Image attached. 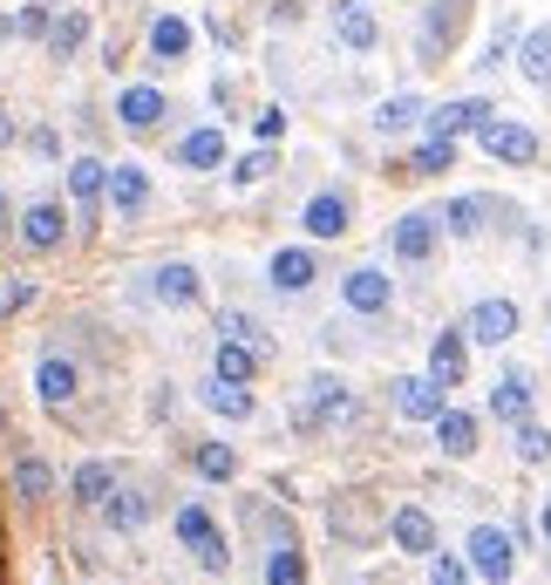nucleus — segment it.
I'll use <instances>...</instances> for the list:
<instances>
[{"label": "nucleus", "mask_w": 551, "mask_h": 585, "mask_svg": "<svg viewBox=\"0 0 551 585\" xmlns=\"http://www.w3.org/2000/svg\"><path fill=\"white\" fill-rule=\"evenodd\" d=\"M177 544H184V552H198V565H225V538H218V524L198 511V503H184V511H177Z\"/></svg>", "instance_id": "f257e3e1"}, {"label": "nucleus", "mask_w": 551, "mask_h": 585, "mask_svg": "<svg viewBox=\"0 0 551 585\" xmlns=\"http://www.w3.org/2000/svg\"><path fill=\"white\" fill-rule=\"evenodd\" d=\"M469 572L490 578V585L510 578V538H504L497 524H477V531H469Z\"/></svg>", "instance_id": "f03ea898"}, {"label": "nucleus", "mask_w": 551, "mask_h": 585, "mask_svg": "<svg viewBox=\"0 0 551 585\" xmlns=\"http://www.w3.org/2000/svg\"><path fill=\"white\" fill-rule=\"evenodd\" d=\"M477 143L490 150L497 164H531V158H538V137H531L525 123H497V116H490V123L477 130Z\"/></svg>", "instance_id": "7ed1b4c3"}, {"label": "nucleus", "mask_w": 551, "mask_h": 585, "mask_svg": "<svg viewBox=\"0 0 551 585\" xmlns=\"http://www.w3.org/2000/svg\"><path fill=\"white\" fill-rule=\"evenodd\" d=\"M463 334H469V340H484V347H504L510 334H518V306H510V300H484V306H469Z\"/></svg>", "instance_id": "20e7f679"}, {"label": "nucleus", "mask_w": 551, "mask_h": 585, "mask_svg": "<svg viewBox=\"0 0 551 585\" xmlns=\"http://www.w3.org/2000/svg\"><path fill=\"white\" fill-rule=\"evenodd\" d=\"M396 409H402L409 422H436V415H443V381H436V375H409V381H396Z\"/></svg>", "instance_id": "39448f33"}, {"label": "nucleus", "mask_w": 551, "mask_h": 585, "mask_svg": "<svg viewBox=\"0 0 551 585\" xmlns=\"http://www.w3.org/2000/svg\"><path fill=\"white\" fill-rule=\"evenodd\" d=\"M429 137H463V130H484L490 123V102L484 96H463V102H443L436 116H422Z\"/></svg>", "instance_id": "423d86ee"}, {"label": "nucleus", "mask_w": 551, "mask_h": 585, "mask_svg": "<svg viewBox=\"0 0 551 585\" xmlns=\"http://www.w3.org/2000/svg\"><path fill=\"white\" fill-rule=\"evenodd\" d=\"M341 300L354 306V314H381V306H388V272H375V266H354L347 280H341Z\"/></svg>", "instance_id": "0eeeda50"}, {"label": "nucleus", "mask_w": 551, "mask_h": 585, "mask_svg": "<svg viewBox=\"0 0 551 585\" xmlns=\"http://www.w3.org/2000/svg\"><path fill=\"white\" fill-rule=\"evenodd\" d=\"M388 246H396V259H409V266H422L429 252H436V218H422V212H409L396 231H388Z\"/></svg>", "instance_id": "6e6552de"}, {"label": "nucleus", "mask_w": 551, "mask_h": 585, "mask_svg": "<svg viewBox=\"0 0 551 585\" xmlns=\"http://www.w3.org/2000/svg\"><path fill=\"white\" fill-rule=\"evenodd\" d=\"M116 116H123V130H156L171 116V102L156 96L150 83H137V89H123V102H116Z\"/></svg>", "instance_id": "1a4fd4ad"}, {"label": "nucleus", "mask_w": 551, "mask_h": 585, "mask_svg": "<svg viewBox=\"0 0 551 585\" xmlns=\"http://www.w3.org/2000/svg\"><path fill=\"white\" fill-rule=\"evenodd\" d=\"M102 184H109V164H96V158H75V164H68V198H75V218H89V212H96Z\"/></svg>", "instance_id": "9d476101"}, {"label": "nucleus", "mask_w": 551, "mask_h": 585, "mask_svg": "<svg viewBox=\"0 0 551 585\" xmlns=\"http://www.w3.org/2000/svg\"><path fill=\"white\" fill-rule=\"evenodd\" d=\"M306 231H313V239H341V231H347V198H341V191L306 198Z\"/></svg>", "instance_id": "9b49d317"}, {"label": "nucleus", "mask_w": 551, "mask_h": 585, "mask_svg": "<svg viewBox=\"0 0 551 585\" xmlns=\"http://www.w3.org/2000/svg\"><path fill=\"white\" fill-rule=\"evenodd\" d=\"M490 409H497L504 422H525V415H531V375H518V368H510V375L490 388Z\"/></svg>", "instance_id": "f8f14e48"}, {"label": "nucleus", "mask_w": 551, "mask_h": 585, "mask_svg": "<svg viewBox=\"0 0 551 585\" xmlns=\"http://www.w3.org/2000/svg\"><path fill=\"white\" fill-rule=\"evenodd\" d=\"M62 231H68V218H62V205H28V218H21V239L28 246H62Z\"/></svg>", "instance_id": "ddd939ff"}, {"label": "nucleus", "mask_w": 551, "mask_h": 585, "mask_svg": "<svg viewBox=\"0 0 551 585\" xmlns=\"http://www.w3.org/2000/svg\"><path fill=\"white\" fill-rule=\"evenodd\" d=\"M177 164H191V171H218V164H225V137H218V130H191V137L177 143Z\"/></svg>", "instance_id": "4468645a"}, {"label": "nucleus", "mask_w": 551, "mask_h": 585, "mask_svg": "<svg viewBox=\"0 0 551 585\" xmlns=\"http://www.w3.org/2000/svg\"><path fill=\"white\" fill-rule=\"evenodd\" d=\"M150 55H156V62H184V55H191V21L164 14V21L150 28Z\"/></svg>", "instance_id": "2eb2a0df"}, {"label": "nucleus", "mask_w": 551, "mask_h": 585, "mask_svg": "<svg viewBox=\"0 0 551 585\" xmlns=\"http://www.w3.org/2000/svg\"><path fill=\"white\" fill-rule=\"evenodd\" d=\"M102 191H109V205L130 218V212H137V205L150 198V177H143L137 164H123V171H109V184H102Z\"/></svg>", "instance_id": "dca6fc26"}, {"label": "nucleus", "mask_w": 551, "mask_h": 585, "mask_svg": "<svg viewBox=\"0 0 551 585\" xmlns=\"http://www.w3.org/2000/svg\"><path fill=\"white\" fill-rule=\"evenodd\" d=\"M436 443H443L450 456H469V449H477V415L443 409V415H436Z\"/></svg>", "instance_id": "f3484780"}, {"label": "nucleus", "mask_w": 551, "mask_h": 585, "mask_svg": "<svg viewBox=\"0 0 551 585\" xmlns=\"http://www.w3.org/2000/svg\"><path fill=\"white\" fill-rule=\"evenodd\" d=\"M150 293L171 300V306H184V300H198V272H191V266H156L150 272Z\"/></svg>", "instance_id": "a211bd4d"}, {"label": "nucleus", "mask_w": 551, "mask_h": 585, "mask_svg": "<svg viewBox=\"0 0 551 585\" xmlns=\"http://www.w3.org/2000/svg\"><path fill=\"white\" fill-rule=\"evenodd\" d=\"M272 286H280V293H306L313 286V252H272Z\"/></svg>", "instance_id": "6ab92c4d"}, {"label": "nucleus", "mask_w": 551, "mask_h": 585, "mask_svg": "<svg viewBox=\"0 0 551 585\" xmlns=\"http://www.w3.org/2000/svg\"><path fill=\"white\" fill-rule=\"evenodd\" d=\"M463 368H469L463 334H443V340H436V355H429V375H436L443 388H456V381H463Z\"/></svg>", "instance_id": "aec40b11"}, {"label": "nucleus", "mask_w": 551, "mask_h": 585, "mask_svg": "<svg viewBox=\"0 0 551 585\" xmlns=\"http://www.w3.org/2000/svg\"><path fill=\"white\" fill-rule=\"evenodd\" d=\"M456 164V137H429L422 150H415V164H409V177H443Z\"/></svg>", "instance_id": "412c9836"}, {"label": "nucleus", "mask_w": 551, "mask_h": 585, "mask_svg": "<svg viewBox=\"0 0 551 585\" xmlns=\"http://www.w3.org/2000/svg\"><path fill=\"white\" fill-rule=\"evenodd\" d=\"M334 28H341V42H347V48H375V42H381V34H375V14H361L354 0L334 14Z\"/></svg>", "instance_id": "4be33fe9"}, {"label": "nucleus", "mask_w": 551, "mask_h": 585, "mask_svg": "<svg viewBox=\"0 0 551 585\" xmlns=\"http://www.w3.org/2000/svg\"><path fill=\"white\" fill-rule=\"evenodd\" d=\"M396 544L422 559L429 544H436V524H429V511H402V518H396Z\"/></svg>", "instance_id": "5701e85b"}, {"label": "nucleus", "mask_w": 551, "mask_h": 585, "mask_svg": "<svg viewBox=\"0 0 551 585\" xmlns=\"http://www.w3.org/2000/svg\"><path fill=\"white\" fill-rule=\"evenodd\" d=\"M409 123H422V102H415V96H396V102L375 109V130H381V137H396V130H409Z\"/></svg>", "instance_id": "b1692460"}, {"label": "nucleus", "mask_w": 551, "mask_h": 585, "mask_svg": "<svg viewBox=\"0 0 551 585\" xmlns=\"http://www.w3.org/2000/svg\"><path fill=\"white\" fill-rule=\"evenodd\" d=\"M218 375H225V381H252V375H259V355H252L246 340H225V347H218Z\"/></svg>", "instance_id": "393cba45"}, {"label": "nucleus", "mask_w": 551, "mask_h": 585, "mask_svg": "<svg viewBox=\"0 0 551 585\" xmlns=\"http://www.w3.org/2000/svg\"><path fill=\"white\" fill-rule=\"evenodd\" d=\"M205 402H212L218 415H252V396H246V381H225V375L205 388Z\"/></svg>", "instance_id": "a878e982"}, {"label": "nucleus", "mask_w": 551, "mask_h": 585, "mask_svg": "<svg viewBox=\"0 0 551 585\" xmlns=\"http://www.w3.org/2000/svg\"><path fill=\"white\" fill-rule=\"evenodd\" d=\"M109 490H116V463H83V470H75V497L83 503H96Z\"/></svg>", "instance_id": "bb28decb"}, {"label": "nucleus", "mask_w": 551, "mask_h": 585, "mask_svg": "<svg viewBox=\"0 0 551 585\" xmlns=\"http://www.w3.org/2000/svg\"><path fill=\"white\" fill-rule=\"evenodd\" d=\"M34 388H42L48 402H68V396H75V368L48 355V361H42V375H34Z\"/></svg>", "instance_id": "cd10ccee"}, {"label": "nucleus", "mask_w": 551, "mask_h": 585, "mask_svg": "<svg viewBox=\"0 0 551 585\" xmlns=\"http://www.w3.org/2000/svg\"><path fill=\"white\" fill-rule=\"evenodd\" d=\"M518 68L531 75V83H551V28H538L531 42H525V55H518Z\"/></svg>", "instance_id": "c85d7f7f"}, {"label": "nucleus", "mask_w": 551, "mask_h": 585, "mask_svg": "<svg viewBox=\"0 0 551 585\" xmlns=\"http://www.w3.org/2000/svg\"><path fill=\"white\" fill-rule=\"evenodd\" d=\"M231 470H239V456H231L225 443H205V449H198V477H212V484H225Z\"/></svg>", "instance_id": "c756f323"}, {"label": "nucleus", "mask_w": 551, "mask_h": 585, "mask_svg": "<svg viewBox=\"0 0 551 585\" xmlns=\"http://www.w3.org/2000/svg\"><path fill=\"white\" fill-rule=\"evenodd\" d=\"M484 212H490L484 198H456V205L443 212V225H450V231H463V239H469V231H477V225H484Z\"/></svg>", "instance_id": "7c9ffc66"}, {"label": "nucleus", "mask_w": 551, "mask_h": 585, "mask_svg": "<svg viewBox=\"0 0 551 585\" xmlns=\"http://www.w3.org/2000/svg\"><path fill=\"white\" fill-rule=\"evenodd\" d=\"M266 585H306V559H300V552H272Z\"/></svg>", "instance_id": "2f4dec72"}, {"label": "nucleus", "mask_w": 551, "mask_h": 585, "mask_svg": "<svg viewBox=\"0 0 551 585\" xmlns=\"http://www.w3.org/2000/svg\"><path fill=\"white\" fill-rule=\"evenodd\" d=\"M143 518H150V503H143V497H130V490L109 503V524H116V531H137Z\"/></svg>", "instance_id": "473e14b6"}, {"label": "nucleus", "mask_w": 551, "mask_h": 585, "mask_svg": "<svg viewBox=\"0 0 551 585\" xmlns=\"http://www.w3.org/2000/svg\"><path fill=\"white\" fill-rule=\"evenodd\" d=\"M518 456H525V463H544V456H551V429L518 422Z\"/></svg>", "instance_id": "72a5a7b5"}, {"label": "nucleus", "mask_w": 551, "mask_h": 585, "mask_svg": "<svg viewBox=\"0 0 551 585\" xmlns=\"http://www.w3.org/2000/svg\"><path fill=\"white\" fill-rule=\"evenodd\" d=\"M83 34H89V21H83V14H62L48 42H55V55H75V48H83Z\"/></svg>", "instance_id": "f704fd0d"}, {"label": "nucleus", "mask_w": 551, "mask_h": 585, "mask_svg": "<svg viewBox=\"0 0 551 585\" xmlns=\"http://www.w3.org/2000/svg\"><path fill=\"white\" fill-rule=\"evenodd\" d=\"M429 585H469V565L463 559H436L429 565Z\"/></svg>", "instance_id": "c9c22d12"}, {"label": "nucleus", "mask_w": 551, "mask_h": 585, "mask_svg": "<svg viewBox=\"0 0 551 585\" xmlns=\"http://www.w3.org/2000/svg\"><path fill=\"white\" fill-rule=\"evenodd\" d=\"M231 177H239V184H259V177H272V150H252V158H246L239 171H231Z\"/></svg>", "instance_id": "e433bc0d"}, {"label": "nucleus", "mask_w": 551, "mask_h": 585, "mask_svg": "<svg viewBox=\"0 0 551 585\" xmlns=\"http://www.w3.org/2000/svg\"><path fill=\"white\" fill-rule=\"evenodd\" d=\"M8 28H21V34H42V28H48V8H21Z\"/></svg>", "instance_id": "4c0bfd02"}, {"label": "nucleus", "mask_w": 551, "mask_h": 585, "mask_svg": "<svg viewBox=\"0 0 551 585\" xmlns=\"http://www.w3.org/2000/svg\"><path fill=\"white\" fill-rule=\"evenodd\" d=\"M252 130H259V137L272 143V137H280V130H287V116H280V109H259V116H252Z\"/></svg>", "instance_id": "58836bf2"}, {"label": "nucleus", "mask_w": 551, "mask_h": 585, "mask_svg": "<svg viewBox=\"0 0 551 585\" xmlns=\"http://www.w3.org/2000/svg\"><path fill=\"white\" fill-rule=\"evenodd\" d=\"M21 490H28V497L48 490V470H42V463H21Z\"/></svg>", "instance_id": "ea45409f"}, {"label": "nucleus", "mask_w": 551, "mask_h": 585, "mask_svg": "<svg viewBox=\"0 0 551 585\" xmlns=\"http://www.w3.org/2000/svg\"><path fill=\"white\" fill-rule=\"evenodd\" d=\"M14 143V123H8V109H0V150H8Z\"/></svg>", "instance_id": "a19ab883"}, {"label": "nucleus", "mask_w": 551, "mask_h": 585, "mask_svg": "<svg viewBox=\"0 0 551 585\" xmlns=\"http://www.w3.org/2000/svg\"><path fill=\"white\" fill-rule=\"evenodd\" d=\"M544 538H551V503H544Z\"/></svg>", "instance_id": "79ce46f5"}, {"label": "nucleus", "mask_w": 551, "mask_h": 585, "mask_svg": "<svg viewBox=\"0 0 551 585\" xmlns=\"http://www.w3.org/2000/svg\"><path fill=\"white\" fill-rule=\"evenodd\" d=\"M0 218H8V198H0Z\"/></svg>", "instance_id": "37998d69"}]
</instances>
